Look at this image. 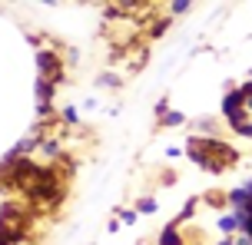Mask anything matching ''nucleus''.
<instances>
[{"label": "nucleus", "instance_id": "f257e3e1", "mask_svg": "<svg viewBox=\"0 0 252 245\" xmlns=\"http://www.w3.org/2000/svg\"><path fill=\"white\" fill-rule=\"evenodd\" d=\"M189 153L209 169H226V166L236 163V149L232 146H222V142H216V139H192L189 142Z\"/></svg>", "mask_w": 252, "mask_h": 245}, {"label": "nucleus", "instance_id": "f03ea898", "mask_svg": "<svg viewBox=\"0 0 252 245\" xmlns=\"http://www.w3.org/2000/svg\"><path fill=\"white\" fill-rule=\"evenodd\" d=\"M249 209H252V206H249Z\"/></svg>", "mask_w": 252, "mask_h": 245}]
</instances>
